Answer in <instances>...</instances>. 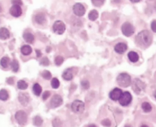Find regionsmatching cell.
I'll use <instances>...</instances> for the list:
<instances>
[{
  "mask_svg": "<svg viewBox=\"0 0 156 127\" xmlns=\"http://www.w3.org/2000/svg\"><path fill=\"white\" fill-rule=\"evenodd\" d=\"M10 63V59L7 57H4L1 59L0 61V64L4 68H7L9 66Z\"/></svg>",
  "mask_w": 156,
  "mask_h": 127,
  "instance_id": "22",
  "label": "cell"
},
{
  "mask_svg": "<svg viewBox=\"0 0 156 127\" xmlns=\"http://www.w3.org/2000/svg\"><path fill=\"white\" fill-rule=\"evenodd\" d=\"M154 7H155V9L156 10V1L155 3V5H154Z\"/></svg>",
  "mask_w": 156,
  "mask_h": 127,
  "instance_id": "44",
  "label": "cell"
},
{
  "mask_svg": "<svg viewBox=\"0 0 156 127\" xmlns=\"http://www.w3.org/2000/svg\"><path fill=\"white\" fill-rule=\"evenodd\" d=\"M41 76L43 77V78L45 80H50L51 79V77H52V75L51 74L50 72L49 71H47V70H45L44 71L42 72L41 73Z\"/></svg>",
  "mask_w": 156,
  "mask_h": 127,
  "instance_id": "29",
  "label": "cell"
},
{
  "mask_svg": "<svg viewBox=\"0 0 156 127\" xmlns=\"http://www.w3.org/2000/svg\"><path fill=\"white\" fill-rule=\"evenodd\" d=\"M62 78L66 81H70L73 78V69L71 68H68L64 71L62 74Z\"/></svg>",
  "mask_w": 156,
  "mask_h": 127,
  "instance_id": "15",
  "label": "cell"
},
{
  "mask_svg": "<svg viewBox=\"0 0 156 127\" xmlns=\"http://www.w3.org/2000/svg\"><path fill=\"white\" fill-rule=\"evenodd\" d=\"M132 97L130 93L128 91H126L124 92H123V94H122L119 99V102L121 105L124 107V106L129 105L132 101Z\"/></svg>",
  "mask_w": 156,
  "mask_h": 127,
  "instance_id": "6",
  "label": "cell"
},
{
  "mask_svg": "<svg viewBox=\"0 0 156 127\" xmlns=\"http://www.w3.org/2000/svg\"><path fill=\"white\" fill-rule=\"evenodd\" d=\"M118 85L123 88H127L131 84V78L130 76L126 73L120 74L117 79Z\"/></svg>",
  "mask_w": 156,
  "mask_h": 127,
  "instance_id": "2",
  "label": "cell"
},
{
  "mask_svg": "<svg viewBox=\"0 0 156 127\" xmlns=\"http://www.w3.org/2000/svg\"><path fill=\"white\" fill-rule=\"evenodd\" d=\"M32 52V48L29 45H24L21 48V52L24 56H29Z\"/></svg>",
  "mask_w": 156,
  "mask_h": 127,
  "instance_id": "18",
  "label": "cell"
},
{
  "mask_svg": "<svg viewBox=\"0 0 156 127\" xmlns=\"http://www.w3.org/2000/svg\"><path fill=\"white\" fill-rule=\"evenodd\" d=\"M18 100L20 103L23 106H27L29 101V95L27 92H20L18 94Z\"/></svg>",
  "mask_w": 156,
  "mask_h": 127,
  "instance_id": "13",
  "label": "cell"
},
{
  "mask_svg": "<svg viewBox=\"0 0 156 127\" xmlns=\"http://www.w3.org/2000/svg\"><path fill=\"white\" fill-rule=\"evenodd\" d=\"M33 122H34V125L37 126H40L43 124V119L40 117V116H36L33 119Z\"/></svg>",
  "mask_w": 156,
  "mask_h": 127,
  "instance_id": "27",
  "label": "cell"
},
{
  "mask_svg": "<svg viewBox=\"0 0 156 127\" xmlns=\"http://www.w3.org/2000/svg\"><path fill=\"white\" fill-rule=\"evenodd\" d=\"M10 37V32L5 27L0 28V39L5 40Z\"/></svg>",
  "mask_w": 156,
  "mask_h": 127,
  "instance_id": "16",
  "label": "cell"
},
{
  "mask_svg": "<svg viewBox=\"0 0 156 127\" xmlns=\"http://www.w3.org/2000/svg\"><path fill=\"white\" fill-rule=\"evenodd\" d=\"M98 18V12L96 10H91L88 14V18L91 21H95Z\"/></svg>",
  "mask_w": 156,
  "mask_h": 127,
  "instance_id": "23",
  "label": "cell"
},
{
  "mask_svg": "<svg viewBox=\"0 0 156 127\" xmlns=\"http://www.w3.org/2000/svg\"><path fill=\"white\" fill-rule=\"evenodd\" d=\"M154 97H155V100H156V91L154 92Z\"/></svg>",
  "mask_w": 156,
  "mask_h": 127,
  "instance_id": "42",
  "label": "cell"
},
{
  "mask_svg": "<svg viewBox=\"0 0 156 127\" xmlns=\"http://www.w3.org/2000/svg\"><path fill=\"white\" fill-rule=\"evenodd\" d=\"M74 14L78 16H82L86 13V9L81 3H76L73 7Z\"/></svg>",
  "mask_w": 156,
  "mask_h": 127,
  "instance_id": "10",
  "label": "cell"
},
{
  "mask_svg": "<svg viewBox=\"0 0 156 127\" xmlns=\"http://www.w3.org/2000/svg\"><path fill=\"white\" fill-rule=\"evenodd\" d=\"M136 44L138 47L143 49L148 48L153 41V36L151 33L146 30L139 32L136 39Z\"/></svg>",
  "mask_w": 156,
  "mask_h": 127,
  "instance_id": "1",
  "label": "cell"
},
{
  "mask_svg": "<svg viewBox=\"0 0 156 127\" xmlns=\"http://www.w3.org/2000/svg\"><path fill=\"white\" fill-rule=\"evenodd\" d=\"M10 14L14 17H19L22 14V9L19 5H14L12 6L9 10Z\"/></svg>",
  "mask_w": 156,
  "mask_h": 127,
  "instance_id": "12",
  "label": "cell"
},
{
  "mask_svg": "<svg viewBox=\"0 0 156 127\" xmlns=\"http://www.w3.org/2000/svg\"><path fill=\"white\" fill-rule=\"evenodd\" d=\"M15 119L20 125H24L27 123L28 116L26 113L23 111H18L15 114Z\"/></svg>",
  "mask_w": 156,
  "mask_h": 127,
  "instance_id": "8",
  "label": "cell"
},
{
  "mask_svg": "<svg viewBox=\"0 0 156 127\" xmlns=\"http://www.w3.org/2000/svg\"><path fill=\"white\" fill-rule=\"evenodd\" d=\"M33 92L34 93V94L37 96H39L41 94L42 88L39 84L36 83L34 84L33 86Z\"/></svg>",
  "mask_w": 156,
  "mask_h": 127,
  "instance_id": "21",
  "label": "cell"
},
{
  "mask_svg": "<svg viewBox=\"0 0 156 127\" xmlns=\"http://www.w3.org/2000/svg\"><path fill=\"white\" fill-rule=\"evenodd\" d=\"M132 88L135 93L139 94L145 90V84L140 79H136L132 83Z\"/></svg>",
  "mask_w": 156,
  "mask_h": 127,
  "instance_id": "3",
  "label": "cell"
},
{
  "mask_svg": "<svg viewBox=\"0 0 156 127\" xmlns=\"http://www.w3.org/2000/svg\"><path fill=\"white\" fill-rule=\"evenodd\" d=\"M101 124H102L103 125L106 126H111V121L109 120V119H104V120H103L102 121V122H101Z\"/></svg>",
  "mask_w": 156,
  "mask_h": 127,
  "instance_id": "36",
  "label": "cell"
},
{
  "mask_svg": "<svg viewBox=\"0 0 156 127\" xmlns=\"http://www.w3.org/2000/svg\"><path fill=\"white\" fill-rule=\"evenodd\" d=\"M7 82L8 84H14V80L13 78L12 77H10L7 80Z\"/></svg>",
  "mask_w": 156,
  "mask_h": 127,
  "instance_id": "39",
  "label": "cell"
},
{
  "mask_svg": "<svg viewBox=\"0 0 156 127\" xmlns=\"http://www.w3.org/2000/svg\"><path fill=\"white\" fill-rule=\"evenodd\" d=\"M121 31L126 37H130L134 34L135 28L130 23L126 22L122 25Z\"/></svg>",
  "mask_w": 156,
  "mask_h": 127,
  "instance_id": "5",
  "label": "cell"
},
{
  "mask_svg": "<svg viewBox=\"0 0 156 127\" xmlns=\"http://www.w3.org/2000/svg\"><path fill=\"white\" fill-rule=\"evenodd\" d=\"M1 11H2V8L1 6H0V12H1Z\"/></svg>",
  "mask_w": 156,
  "mask_h": 127,
  "instance_id": "45",
  "label": "cell"
},
{
  "mask_svg": "<svg viewBox=\"0 0 156 127\" xmlns=\"http://www.w3.org/2000/svg\"><path fill=\"white\" fill-rule=\"evenodd\" d=\"M151 27L152 31H153L154 32L156 33V20H154L153 22L151 23Z\"/></svg>",
  "mask_w": 156,
  "mask_h": 127,
  "instance_id": "38",
  "label": "cell"
},
{
  "mask_svg": "<svg viewBox=\"0 0 156 127\" xmlns=\"http://www.w3.org/2000/svg\"><path fill=\"white\" fill-rule=\"evenodd\" d=\"M63 103V99L60 95L55 94L52 97L51 100L50 101L51 107L53 108H57L60 107Z\"/></svg>",
  "mask_w": 156,
  "mask_h": 127,
  "instance_id": "9",
  "label": "cell"
},
{
  "mask_svg": "<svg viewBox=\"0 0 156 127\" xmlns=\"http://www.w3.org/2000/svg\"><path fill=\"white\" fill-rule=\"evenodd\" d=\"M128 58L129 59V60L133 63H136V62H138V59H139V56H138V54L136 52H134V51L129 52L128 53Z\"/></svg>",
  "mask_w": 156,
  "mask_h": 127,
  "instance_id": "20",
  "label": "cell"
},
{
  "mask_svg": "<svg viewBox=\"0 0 156 127\" xmlns=\"http://www.w3.org/2000/svg\"><path fill=\"white\" fill-rule=\"evenodd\" d=\"M71 109L75 113L81 114L82 113L85 109V105L82 101L79 100H76L71 104Z\"/></svg>",
  "mask_w": 156,
  "mask_h": 127,
  "instance_id": "4",
  "label": "cell"
},
{
  "mask_svg": "<svg viewBox=\"0 0 156 127\" xmlns=\"http://www.w3.org/2000/svg\"><path fill=\"white\" fill-rule=\"evenodd\" d=\"M23 39L25 40V41L27 42L28 43H32L34 41L35 38L33 34L31 33H25L23 34Z\"/></svg>",
  "mask_w": 156,
  "mask_h": 127,
  "instance_id": "19",
  "label": "cell"
},
{
  "mask_svg": "<svg viewBox=\"0 0 156 127\" xmlns=\"http://www.w3.org/2000/svg\"><path fill=\"white\" fill-rule=\"evenodd\" d=\"M88 126H96L95 125H88Z\"/></svg>",
  "mask_w": 156,
  "mask_h": 127,
  "instance_id": "43",
  "label": "cell"
},
{
  "mask_svg": "<svg viewBox=\"0 0 156 127\" xmlns=\"http://www.w3.org/2000/svg\"><path fill=\"white\" fill-rule=\"evenodd\" d=\"M51 86L54 89H57L60 86V82L57 78H53L51 80Z\"/></svg>",
  "mask_w": 156,
  "mask_h": 127,
  "instance_id": "30",
  "label": "cell"
},
{
  "mask_svg": "<svg viewBox=\"0 0 156 127\" xmlns=\"http://www.w3.org/2000/svg\"><path fill=\"white\" fill-rule=\"evenodd\" d=\"M104 1L105 0H91L93 5L96 7H100L102 6L104 4Z\"/></svg>",
  "mask_w": 156,
  "mask_h": 127,
  "instance_id": "32",
  "label": "cell"
},
{
  "mask_svg": "<svg viewBox=\"0 0 156 127\" xmlns=\"http://www.w3.org/2000/svg\"><path fill=\"white\" fill-rule=\"evenodd\" d=\"M36 53H37V57H39L41 55L40 51L39 50H36Z\"/></svg>",
  "mask_w": 156,
  "mask_h": 127,
  "instance_id": "40",
  "label": "cell"
},
{
  "mask_svg": "<svg viewBox=\"0 0 156 127\" xmlns=\"http://www.w3.org/2000/svg\"><path fill=\"white\" fill-rule=\"evenodd\" d=\"M17 87L19 90H25L28 88V84L26 82H24V80H20L17 83Z\"/></svg>",
  "mask_w": 156,
  "mask_h": 127,
  "instance_id": "25",
  "label": "cell"
},
{
  "mask_svg": "<svg viewBox=\"0 0 156 127\" xmlns=\"http://www.w3.org/2000/svg\"><path fill=\"white\" fill-rule=\"evenodd\" d=\"M130 1L132 2V3H138V2H140L141 0H130Z\"/></svg>",
  "mask_w": 156,
  "mask_h": 127,
  "instance_id": "41",
  "label": "cell"
},
{
  "mask_svg": "<svg viewBox=\"0 0 156 127\" xmlns=\"http://www.w3.org/2000/svg\"><path fill=\"white\" fill-rule=\"evenodd\" d=\"M81 85L84 89L87 90V89H88L90 87V83L87 80H84V81L81 82Z\"/></svg>",
  "mask_w": 156,
  "mask_h": 127,
  "instance_id": "34",
  "label": "cell"
},
{
  "mask_svg": "<svg viewBox=\"0 0 156 127\" xmlns=\"http://www.w3.org/2000/svg\"><path fill=\"white\" fill-rule=\"evenodd\" d=\"M64 61V59L62 56H57L55 58V64L57 66H61Z\"/></svg>",
  "mask_w": 156,
  "mask_h": 127,
  "instance_id": "31",
  "label": "cell"
},
{
  "mask_svg": "<svg viewBox=\"0 0 156 127\" xmlns=\"http://www.w3.org/2000/svg\"><path fill=\"white\" fill-rule=\"evenodd\" d=\"M142 108L143 111L146 113H149L152 110L151 105L148 102H146V101H145V102L142 103Z\"/></svg>",
  "mask_w": 156,
  "mask_h": 127,
  "instance_id": "26",
  "label": "cell"
},
{
  "mask_svg": "<svg viewBox=\"0 0 156 127\" xmlns=\"http://www.w3.org/2000/svg\"><path fill=\"white\" fill-rule=\"evenodd\" d=\"M122 94H123V92L119 88H115L110 92L109 97L112 100L117 101L120 99Z\"/></svg>",
  "mask_w": 156,
  "mask_h": 127,
  "instance_id": "11",
  "label": "cell"
},
{
  "mask_svg": "<svg viewBox=\"0 0 156 127\" xmlns=\"http://www.w3.org/2000/svg\"><path fill=\"white\" fill-rule=\"evenodd\" d=\"M51 95V93L49 91H45L43 92V95H42V98H43V99L44 100H46L47 99H48V97L50 96Z\"/></svg>",
  "mask_w": 156,
  "mask_h": 127,
  "instance_id": "35",
  "label": "cell"
},
{
  "mask_svg": "<svg viewBox=\"0 0 156 127\" xmlns=\"http://www.w3.org/2000/svg\"><path fill=\"white\" fill-rule=\"evenodd\" d=\"M12 3L14 5L22 6L23 5L22 0H12Z\"/></svg>",
  "mask_w": 156,
  "mask_h": 127,
  "instance_id": "37",
  "label": "cell"
},
{
  "mask_svg": "<svg viewBox=\"0 0 156 127\" xmlns=\"http://www.w3.org/2000/svg\"><path fill=\"white\" fill-rule=\"evenodd\" d=\"M40 64L45 66H48L49 64V61L48 58L47 57H44L43 58H42L41 60L40 61Z\"/></svg>",
  "mask_w": 156,
  "mask_h": 127,
  "instance_id": "33",
  "label": "cell"
},
{
  "mask_svg": "<svg viewBox=\"0 0 156 127\" xmlns=\"http://www.w3.org/2000/svg\"><path fill=\"white\" fill-rule=\"evenodd\" d=\"M11 67L12 69L15 73H16L19 69V64L18 62H17V60H14L12 61V62L11 63Z\"/></svg>",
  "mask_w": 156,
  "mask_h": 127,
  "instance_id": "28",
  "label": "cell"
},
{
  "mask_svg": "<svg viewBox=\"0 0 156 127\" xmlns=\"http://www.w3.org/2000/svg\"><path fill=\"white\" fill-rule=\"evenodd\" d=\"M128 46L125 43H119L115 45V52H117L118 54H121L126 52V50H127Z\"/></svg>",
  "mask_w": 156,
  "mask_h": 127,
  "instance_id": "14",
  "label": "cell"
},
{
  "mask_svg": "<svg viewBox=\"0 0 156 127\" xmlns=\"http://www.w3.org/2000/svg\"><path fill=\"white\" fill-rule=\"evenodd\" d=\"M9 99V94L6 90H0V100L3 101H6Z\"/></svg>",
  "mask_w": 156,
  "mask_h": 127,
  "instance_id": "24",
  "label": "cell"
},
{
  "mask_svg": "<svg viewBox=\"0 0 156 127\" xmlns=\"http://www.w3.org/2000/svg\"><path fill=\"white\" fill-rule=\"evenodd\" d=\"M53 29L54 32H55L56 34L62 35L64 33L66 27L64 22H62V21L58 20L54 23Z\"/></svg>",
  "mask_w": 156,
  "mask_h": 127,
  "instance_id": "7",
  "label": "cell"
},
{
  "mask_svg": "<svg viewBox=\"0 0 156 127\" xmlns=\"http://www.w3.org/2000/svg\"><path fill=\"white\" fill-rule=\"evenodd\" d=\"M35 21L39 24H43L46 22L45 15L42 13L37 14L35 16Z\"/></svg>",
  "mask_w": 156,
  "mask_h": 127,
  "instance_id": "17",
  "label": "cell"
}]
</instances>
